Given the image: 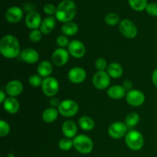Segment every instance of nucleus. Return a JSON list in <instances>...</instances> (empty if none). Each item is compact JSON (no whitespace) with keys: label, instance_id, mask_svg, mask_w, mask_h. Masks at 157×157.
Wrapping results in <instances>:
<instances>
[{"label":"nucleus","instance_id":"obj_6","mask_svg":"<svg viewBox=\"0 0 157 157\" xmlns=\"http://www.w3.org/2000/svg\"><path fill=\"white\" fill-rule=\"evenodd\" d=\"M41 89L47 97H54L59 90V84L56 78L53 77H48L43 79Z\"/></svg>","mask_w":157,"mask_h":157},{"label":"nucleus","instance_id":"obj_30","mask_svg":"<svg viewBox=\"0 0 157 157\" xmlns=\"http://www.w3.org/2000/svg\"><path fill=\"white\" fill-rule=\"evenodd\" d=\"M120 21V17L117 14L110 12L108 13L105 17V21L109 25H116Z\"/></svg>","mask_w":157,"mask_h":157},{"label":"nucleus","instance_id":"obj_20","mask_svg":"<svg viewBox=\"0 0 157 157\" xmlns=\"http://www.w3.org/2000/svg\"><path fill=\"white\" fill-rule=\"evenodd\" d=\"M55 25H56V18L54 16H48L41 22L40 31L44 35H47L53 31Z\"/></svg>","mask_w":157,"mask_h":157},{"label":"nucleus","instance_id":"obj_17","mask_svg":"<svg viewBox=\"0 0 157 157\" xmlns=\"http://www.w3.org/2000/svg\"><path fill=\"white\" fill-rule=\"evenodd\" d=\"M21 58L28 64H35L39 59V54L33 48H25L21 52Z\"/></svg>","mask_w":157,"mask_h":157},{"label":"nucleus","instance_id":"obj_39","mask_svg":"<svg viewBox=\"0 0 157 157\" xmlns=\"http://www.w3.org/2000/svg\"><path fill=\"white\" fill-rule=\"evenodd\" d=\"M60 101H59V100L58 99V98H52V99H51V101H50V104H51V105L52 106V107H54V108H55V107H58V106H59V104H60Z\"/></svg>","mask_w":157,"mask_h":157},{"label":"nucleus","instance_id":"obj_29","mask_svg":"<svg viewBox=\"0 0 157 157\" xmlns=\"http://www.w3.org/2000/svg\"><path fill=\"white\" fill-rule=\"evenodd\" d=\"M58 147L63 151H68L74 147V142L70 138L64 137L59 141Z\"/></svg>","mask_w":157,"mask_h":157},{"label":"nucleus","instance_id":"obj_18","mask_svg":"<svg viewBox=\"0 0 157 157\" xmlns=\"http://www.w3.org/2000/svg\"><path fill=\"white\" fill-rule=\"evenodd\" d=\"M61 130L65 137L71 139L76 136L78 133V127L75 122L72 121H67L63 124Z\"/></svg>","mask_w":157,"mask_h":157},{"label":"nucleus","instance_id":"obj_26","mask_svg":"<svg viewBox=\"0 0 157 157\" xmlns=\"http://www.w3.org/2000/svg\"><path fill=\"white\" fill-rule=\"evenodd\" d=\"M78 124L82 130L90 131L94 127V121L88 116H82L78 120Z\"/></svg>","mask_w":157,"mask_h":157},{"label":"nucleus","instance_id":"obj_1","mask_svg":"<svg viewBox=\"0 0 157 157\" xmlns=\"http://www.w3.org/2000/svg\"><path fill=\"white\" fill-rule=\"evenodd\" d=\"M0 52L6 58H15L20 54V44L18 38L12 35H5L0 42Z\"/></svg>","mask_w":157,"mask_h":157},{"label":"nucleus","instance_id":"obj_7","mask_svg":"<svg viewBox=\"0 0 157 157\" xmlns=\"http://www.w3.org/2000/svg\"><path fill=\"white\" fill-rule=\"evenodd\" d=\"M119 29L123 36L127 38H133L137 35V29L134 23L129 19H124L120 22Z\"/></svg>","mask_w":157,"mask_h":157},{"label":"nucleus","instance_id":"obj_14","mask_svg":"<svg viewBox=\"0 0 157 157\" xmlns=\"http://www.w3.org/2000/svg\"><path fill=\"white\" fill-rule=\"evenodd\" d=\"M41 15L36 11H31L27 14L25 17V24L29 29L35 30L38 29L41 26Z\"/></svg>","mask_w":157,"mask_h":157},{"label":"nucleus","instance_id":"obj_13","mask_svg":"<svg viewBox=\"0 0 157 157\" xmlns=\"http://www.w3.org/2000/svg\"><path fill=\"white\" fill-rule=\"evenodd\" d=\"M87 77L85 70L81 67H75L71 69L67 73V78L71 82L74 84H80L84 81Z\"/></svg>","mask_w":157,"mask_h":157},{"label":"nucleus","instance_id":"obj_36","mask_svg":"<svg viewBox=\"0 0 157 157\" xmlns=\"http://www.w3.org/2000/svg\"><path fill=\"white\" fill-rule=\"evenodd\" d=\"M146 11L151 16H157V3H149L147 5Z\"/></svg>","mask_w":157,"mask_h":157},{"label":"nucleus","instance_id":"obj_16","mask_svg":"<svg viewBox=\"0 0 157 157\" xmlns=\"http://www.w3.org/2000/svg\"><path fill=\"white\" fill-rule=\"evenodd\" d=\"M23 90V85L19 81L13 80L6 84V91L9 97H16L19 95Z\"/></svg>","mask_w":157,"mask_h":157},{"label":"nucleus","instance_id":"obj_15","mask_svg":"<svg viewBox=\"0 0 157 157\" xmlns=\"http://www.w3.org/2000/svg\"><path fill=\"white\" fill-rule=\"evenodd\" d=\"M23 11L18 6H12L9 8L6 12V18L9 23L15 24L22 18Z\"/></svg>","mask_w":157,"mask_h":157},{"label":"nucleus","instance_id":"obj_11","mask_svg":"<svg viewBox=\"0 0 157 157\" xmlns=\"http://www.w3.org/2000/svg\"><path fill=\"white\" fill-rule=\"evenodd\" d=\"M69 54L68 51L63 48H57L53 52L52 55V63L57 67H61L64 66L67 63L69 60Z\"/></svg>","mask_w":157,"mask_h":157},{"label":"nucleus","instance_id":"obj_22","mask_svg":"<svg viewBox=\"0 0 157 157\" xmlns=\"http://www.w3.org/2000/svg\"><path fill=\"white\" fill-rule=\"evenodd\" d=\"M53 67H52V63L48 61H43L38 64L37 67V71L38 74L41 78H48L50 77V75L52 73Z\"/></svg>","mask_w":157,"mask_h":157},{"label":"nucleus","instance_id":"obj_10","mask_svg":"<svg viewBox=\"0 0 157 157\" xmlns=\"http://www.w3.org/2000/svg\"><path fill=\"white\" fill-rule=\"evenodd\" d=\"M126 101L127 104L133 107L141 106L145 101V95L139 90H131L126 95Z\"/></svg>","mask_w":157,"mask_h":157},{"label":"nucleus","instance_id":"obj_27","mask_svg":"<svg viewBox=\"0 0 157 157\" xmlns=\"http://www.w3.org/2000/svg\"><path fill=\"white\" fill-rule=\"evenodd\" d=\"M140 115L137 113H130L127 116L125 119V124L128 128H133L140 122Z\"/></svg>","mask_w":157,"mask_h":157},{"label":"nucleus","instance_id":"obj_24","mask_svg":"<svg viewBox=\"0 0 157 157\" xmlns=\"http://www.w3.org/2000/svg\"><path fill=\"white\" fill-rule=\"evenodd\" d=\"M58 110H56L54 107H49V108L45 109L42 113V119L43 121L48 124L53 123L55 120L58 118Z\"/></svg>","mask_w":157,"mask_h":157},{"label":"nucleus","instance_id":"obj_8","mask_svg":"<svg viewBox=\"0 0 157 157\" xmlns=\"http://www.w3.org/2000/svg\"><path fill=\"white\" fill-rule=\"evenodd\" d=\"M128 130V127L122 122L113 123L108 128V134L113 139H121L126 136Z\"/></svg>","mask_w":157,"mask_h":157},{"label":"nucleus","instance_id":"obj_41","mask_svg":"<svg viewBox=\"0 0 157 157\" xmlns=\"http://www.w3.org/2000/svg\"><path fill=\"white\" fill-rule=\"evenodd\" d=\"M6 94L4 93V91L3 90H1L0 91V102L2 103V104H3L4 103V101H6Z\"/></svg>","mask_w":157,"mask_h":157},{"label":"nucleus","instance_id":"obj_35","mask_svg":"<svg viewBox=\"0 0 157 157\" xmlns=\"http://www.w3.org/2000/svg\"><path fill=\"white\" fill-rule=\"evenodd\" d=\"M56 42L57 44H58L60 48H63L67 47V46H68L69 43H70L69 42V39L68 38H67V36H66V35H61L58 36V38H56Z\"/></svg>","mask_w":157,"mask_h":157},{"label":"nucleus","instance_id":"obj_28","mask_svg":"<svg viewBox=\"0 0 157 157\" xmlns=\"http://www.w3.org/2000/svg\"><path fill=\"white\" fill-rule=\"evenodd\" d=\"M128 1L132 9L137 12H140L146 9L148 5L147 0H128Z\"/></svg>","mask_w":157,"mask_h":157},{"label":"nucleus","instance_id":"obj_19","mask_svg":"<svg viewBox=\"0 0 157 157\" xmlns=\"http://www.w3.org/2000/svg\"><path fill=\"white\" fill-rule=\"evenodd\" d=\"M3 107L8 113L14 114L18 111L20 104L16 98H14V97H9V98H6V101L3 103Z\"/></svg>","mask_w":157,"mask_h":157},{"label":"nucleus","instance_id":"obj_25","mask_svg":"<svg viewBox=\"0 0 157 157\" xmlns=\"http://www.w3.org/2000/svg\"><path fill=\"white\" fill-rule=\"evenodd\" d=\"M63 35L66 36H73L78 32V25L73 21H68L64 23L61 27Z\"/></svg>","mask_w":157,"mask_h":157},{"label":"nucleus","instance_id":"obj_42","mask_svg":"<svg viewBox=\"0 0 157 157\" xmlns=\"http://www.w3.org/2000/svg\"><path fill=\"white\" fill-rule=\"evenodd\" d=\"M8 157H15V156H14V155L12 154V153H9V154L8 155Z\"/></svg>","mask_w":157,"mask_h":157},{"label":"nucleus","instance_id":"obj_9","mask_svg":"<svg viewBox=\"0 0 157 157\" xmlns=\"http://www.w3.org/2000/svg\"><path fill=\"white\" fill-rule=\"evenodd\" d=\"M93 84L96 88L104 90L109 87L110 84V77L105 71H97L93 77Z\"/></svg>","mask_w":157,"mask_h":157},{"label":"nucleus","instance_id":"obj_31","mask_svg":"<svg viewBox=\"0 0 157 157\" xmlns=\"http://www.w3.org/2000/svg\"><path fill=\"white\" fill-rule=\"evenodd\" d=\"M29 82L32 87H38L41 86L43 82V79L39 75H33L29 78Z\"/></svg>","mask_w":157,"mask_h":157},{"label":"nucleus","instance_id":"obj_33","mask_svg":"<svg viewBox=\"0 0 157 157\" xmlns=\"http://www.w3.org/2000/svg\"><path fill=\"white\" fill-rule=\"evenodd\" d=\"M10 132V126L6 121L2 120L0 121V136L4 137L6 136Z\"/></svg>","mask_w":157,"mask_h":157},{"label":"nucleus","instance_id":"obj_3","mask_svg":"<svg viewBox=\"0 0 157 157\" xmlns=\"http://www.w3.org/2000/svg\"><path fill=\"white\" fill-rule=\"evenodd\" d=\"M73 142L74 147L80 153L88 154L93 150V141L89 136H85V135H78L74 138Z\"/></svg>","mask_w":157,"mask_h":157},{"label":"nucleus","instance_id":"obj_12","mask_svg":"<svg viewBox=\"0 0 157 157\" xmlns=\"http://www.w3.org/2000/svg\"><path fill=\"white\" fill-rule=\"evenodd\" d=\"M67 51L72 57L75 58H81L86 53V48L84 44L79 40H73L69 43Z\"/></svg>","mask_w":157,"mask_h":157},{"label":"nucleus","instance_id":"obj_37","mask_svg":"<svg viewBox=\"0 0 157 157\" xmlns=\"http://www.w3.org/2000/svg\"><path fill=\"white\" fill-rule=\"evenodd\" d=\"M57 8L52 3H48L44 6V12L49 16H52V15L56 13Z\"/></svg>","mask_w":157,"mask_h":157},{"label":"nucleus","instance_id":"obj_40","mask_svg":"<svg viewBox=\"0 0 157 157\" xmlns=\"http://www.w3.org/2000/svg\"><path fill=\"white\" fill-rule=\"evenodd\" d=\"M152 81H153V83L155 87L157 88V68L153 71V75H152Z\"/></svg>","mask_w":157,"mask_h":157},{"label":"nucleus","instance_id":"obj_34","mask_svg":"<svg viewBox=\"0 0 157 157\" xmlns=\"http://www.w3.org/2000/svg\"><path fill=\"white\" fill-rule=\"evenodd\" d=\"M107 67H108V65H107V61L104 58H98L95 61V67L98 70V71H104V70Z\"/></svg>","mask_w":157,"mask_h":157},{"label":"nucleus","instance_id":"obj_32","mask_svg":"<svg viewBox=\"0 0 157 157\" xmlns=\"http://www.w3.org/2000/svg\"><path fill=\"white\" fill-rule=\"evenodd\" d=\"M41 36L42 32L38 29H35L29 33V40L33 43H38L41 41Z\"/></svg>","mask_w":157,"mask_h":157},{"label":"nucleus","instance_id":"obj_4","mask_svg":"<svg viewBox=\"0 0 157 157\" xmlns=\"http://www.w3.org/2000/svg\"><path fill=\"white\" fill-rule=\"evenodd\" d=\"M125 143L130 150L137 151L142 149L144 144V138L137 130H130L125 136Z\"/></svg>","mask_w":157,"mask_h":157},{"label":"nucleus","instance_id":"obj_2","mask_svg":"<svg viewBox=\"0 0 157 157\" xmlns=\"http://www.w3.org/2000/svg\"><path fill=\"white\" fill-rule=\"evenodd\" d=\"M77 12L76 5L72 0H63L57 7L55 18L61 22L71 21Z\"/></svg>","mask_w":157,"mask_h":157},{"label":"nucleus","instance_id":"obj_23","mask_svg":"<svg viewBox=\"0 0 157 157\" xmlns=\"http://www.w3.org/2000/svg\"><path fill=\"white\" fill-rule=\"evenodd\" d=\"M107 73L110 78H119L122 76L124 73V69L122 66L116 62L110 63L107 67Z\"/></svg>","mask_w":157,"mask_h":157},{"label":"nucleus","instance_id":"obj_38","mask_svg":"<svg viewBox=\"0 0 157 157\" xmlns=\"http://www.w3.org/2000/svg\"><path fill=\"white\" fill-rule=\"evenodd\" d=\"M122 87H124V90H126V91H130V90H132V87H133V84H132V82L130 81H129V80H126V81H124V82H123V85Z\"/></svg>","mask_w":157,"mask_h":157},{"label":"nucleus","instance_id":"obj_21","mask_svg":"<svg viewBox=\"0 0 157 157\" xmlns=\"http://www.w3.org/2000/svg\"><path fill=\"white\" fill-rule=\"evenodd\" d=\"M126 90L121 85H113L107 90V95L109 98L114 100L122 99L127 95Z\"/></svg>","mask_w":157,"mask_h":157},{"label":"nucleus","instance_id":"obj_5","mask_svg":"<svg viewBox=\"0 0 157 157\" xmlns=\"http://www.w3.org/2000/svg\"><path fill=\"white\" fill-rule=\"evenodd\" d=\"M78 103L72 100H64L58 106V112L65 117H74L78 112Z\"/></svg>","mask_w":157,"mask_h":157}]
</instances>
